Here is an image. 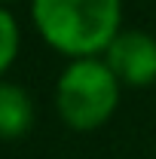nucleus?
I'll return each mask as SVG.
<instances>
[{"instance_id": "obj_1", "label": "nucleus", "mask_w": 156, "mask_h": 159, "mask_svg": "<svg viewBox=\"0 0 156 159\" xmlns=\"http://www.w3.org/2000/svg\"><path fill=\"white\" fill-rule=\"evenodd\" d=\"M34 28L55 52L95 58L117 40L122 0H34Z\"/></svg>"}, {"instance_id": "obj_2", "label": "nucleus", "mask_w": 156, "mask_h": 159, "mask_svg": "<svg viewBox=\"0 0 156 159\" xmlns=\"http://www.w3.org/2000/svg\"><path fill=\"white\" fill-rule=\"evenodd\" d=\"M119 104V80L107 67V61L98 58H77L55 86V107L58 116L77 129L92 132L113 116Z\"/></svg>"}, {"instance_id": "obj_3", "label": "nucleus", "mask_w": 156, "mask_h": 159, "mask_svg": "<svg viewBox=\"0 0 156 159\" xmlns=\"http://www.w3.org/2000/svg\"><path fill=\"white\" fill-rule=\"evenodd\" d=\"M104 61L119 83L150 86L156 80V37L144 31H119L117 40L107 46Z\"/></svg>"}, {"instance_id": "obj_4", "label": "nucleus", "mask_w": 156, "mask_h": 159, "mask_svg": "<svg viewBox=\"0 0 156 159\" xmlns=\"http://www.w3.org/2000/svg\"><path fill=\"white\" fill-rule=\"evenodd\" d=\"M34 122V101L16 83H0V138L12 141L28 135Z\"/></svg>"}, {"instance_id": "obj_5", "label": "nucleus", "mask_w": 156, "mask_h": 159, "mask_svg": "<svg viewBox=\"0 0 156 159\" xmlns=\"http://www.w3.org/2000/svg\"><path fill=\"white\" fill-rule=\"evenodd\" d=\"M16 55H19V25L0 6V77L12 67Z\"/></svg>"}, {"instance_id": "obj_6", "label": "nucleus", "mask_w": 156, "mask_h": 159, "mask_svg": "<svg viewBox=\"0 0 156 159\" xmlns=\"http://www.w3.org/2000/svg\"><path fill=\"white\" fill-rule=\"evenodd\" d=\"M3 3H9V0H0V6H3Z\"/></svg>"}]
</instances>
